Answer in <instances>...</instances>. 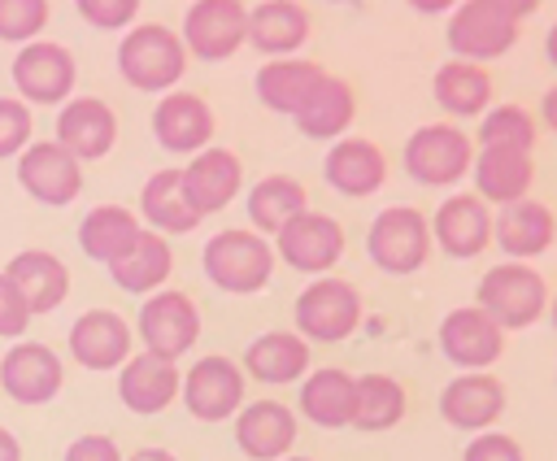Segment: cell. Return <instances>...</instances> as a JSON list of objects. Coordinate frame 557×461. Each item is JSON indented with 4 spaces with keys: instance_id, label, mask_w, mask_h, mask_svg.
Listing matches in <instances>:
<instances>
[{
    "instance_id": "1",
    "label": "cell",
    "mask_w": 557,
    "mask_h": 461,
    "mask_svg": "<svg viewBox=\"0 0 557 461\" xmlns=\"http://www.w3.org/2000/svg\"><path fill=\"white\" fill-rule=\"evenodd\" d=\"M531 0H466L448 17V52L466 65L496 61L513 48L522 17H531Z\"/></svg>"
},
{
    "instance_id": "2",
    "label": "cell",
    "mask_w": 557,
    "mask_h": 461,
    "mask_svg": "<svg viewBox=\"0 0 557 461\" xmlns=\"http://www.w3.org/2000/svg\"><path fill=\"white\" fill-rule=\"evenodd\" d=\"M474 300H479L474 309L487 322H496L500 331H522V326H535L544 317V309H548V283L527 261H500V265H492L479 278Z\"/></svg>"
},
{
    "instance_id": "3",
    "label": "cell",
    "mask_w": 557,
    "mask_h": 461,
    "mask_svg": "<svg viewBox=\"0 0 557 461\" xmlns=\"http://www.w3.org/2000/svg\"><path fill=\"white\" fill-rule=\"evenodd\" d=\"M205 274L213 287H222L231 296H252L274 274V248L257 230L226 226V230L209 235V244H205Z\"/></svg>"
},
{
    "instance_id": "4",
    "label": "cell",
    "mask_w": 557,
    "mask_h": 461,
    "mask_svg": "<svg viewBox=\"0 0 557 461\" xmlns=\"http://www.w3.org/2000/svg\"><path fill=\"white\" fill-rule=\"evenodd\" d=\"M117 70L139 91H170L183 78V70H187V48H183V39L170 26L144 22V26L122 35Z\"/></svg>"
},
{
    "instance_id": "5",
    "label": "cell",
    "mask_w": 557,
    "mask_h": 461,
    "mask_svg": "<svg viewBox=\"0 0 557 461\" xmlns=\"http://www.w3.org/2000/svg\"><path fill=\"white\" fill-rule=\"evenodd\" d=\"M296 335L313 339V344H339L357 331L361 322V291L348 278H313L300 296H296Z\"/></svg>"
},
{
    "instance_id": "6",
    "label": "cell",
    "mask_w": 557,
    "mask_h": 461,
    "mask_svg": "<svg viewBox=\"0 0 557 461\" xmlns=\"http://www.w3.org/2000/svg\"><path fill=\"white\" fill-rule=\"evenodd\" d=\"M426 252H431V230L413 204L383 209L366 230V257L383 274H418L426 265Z\"/></svg>"
},
{
    "instance_id": "7",
    "label": "cell",
    "mask_w": 557,
    "mask_h": 461,
    "mask_svg": "<svg viewBox=\"0 0 557 461\" xmlns=\"http://www.w3.org/2000/svg\"><path fill=\"white\" fill-rule=\"evenodd\" d=\"M405 170L422 187H453L470 170V139L453 122L418 126L405 139Z\"/></svg>"
},
{
    "instance_id": "8",
    "label": "cell",
    "mask_w": 557,
    "mask_h": 461,
    "mask_svg": "<svg viewBox=\"0 0 557 461\" xmlns=\"http://www.w3.org/2000/svg\"><path fill=\"white\" fill-rule=\"evenodd\" d=\"M139 339L144 352L161 361H178L200 339V309L187 291H152L139 309Z\"/></svg>"
},
{
    "instance_id": "9",
    "label": "cell",
    "mask_w": 557,
    "mask_h": 461,
    "mask_svg": "<svg viewBox=\"0 0 557 461\" xmlns=\"http://www.w3.org/2000/svg\"><path fill=\"white\" fill-rule=\"evenodd\" d=\"M274 235H278L274 239L278 244V261L300 270V274H326L344 257V226L331 213H318V209L296 213Z\"/></svg>"
},
{
    "instance_id": "10",
    "label": "cell",
    "mask_w": 557,
    "mask_h": 461,
    "mask_svg": "<svg viewBox=\"0 0 557 461\" xmlns=\"http://www.w3.org/2000/svg\"><path fill=\"white\" fill-rule=\"evenodd\" d=\"M248 35V9L239 0H196L183 13V48L200 61H226Z\"/></svg>"
},
{
    "instance_id": "11",
    "label": "cell",
    "mask_w": 557,
    "mask_h": 461,
    "mask_svg": "<svg viewBox=\"0 0 557 461\" xmlns=\"http://www.w3.org/2000/svg\"><path fill=\"white\" fill-rule=\"evenodd\" d=\"M17 183H22V191L30 200L61 209V204L78 200L83 170H78V161L57 139H35V144H26L17 152Z\"/></svg>"
},
{
    "instance_id": "12",
    "label": "cell",
    "mask_w": 557,
    "mask_h": 461,
    "mask_svg": "<svg viewBox=\"0 0 557 461\" xmlns=\"http://www.w3.org/2000/svg\"><path fill=\"white\" fill-rule=\"evenodd\" d=\"M178 396H183V404H187L191 418H200V422H226L244 404V370L231 357H200L183 374Z\"/></svg>"
},
{
    "instance_id": "13",
    "label": "cell",
    "mask_w": 557,
    "mask_h": 461,
    "mask_svg": "<svg viewBox=\"0 0 557 461\" xmlns=\"http://www.w3.org/2000/svg\"><path fill=\"white\" fill-rule=\"evenodd\" d=\"M74 83H78V65H74L70 48H61L52 39L22 43V52L13 57V87L22 91V104L26 100L61 104V100H70Z\"/></svg>"
},
{
    "instance_id": "14",
    "label": "cell",
    "mask_w": 557,
    "mask_h": 461,
    "mask_svg": "<svg viewBox=\"0 0 557 461\" xmlns=\"http://www.w3.org/2000/svg\"><path fill=\"white\" fill-rule=\"evenodd\" d=\"M244 183V165L231 148H200L183 170H178V187L183 200L205 217V213H222Z\"/></svg>"
},
{
    "instance_id": "15",
    "label": "cell",
    "mask_w": 557,
    "mask_h": 461,
    "mask_svg": "<svg viewBox=\"0 0 557 461\" xmlns=\"http://www.w3.org/2000/svg\"><path fill=\"white\" fill-rule=\"evenodd\" d=\"M65 383V365L48 344H13L0 357V387L17 404H48Z\"/></svg>"
},
{
    "instance_id": "16",
    "label": "cell",
    "mask_w": 557,
    "mask_h": 461,
    "mask_svg": "<svg viewBox=\"0 0 557 461\" xmlns=\"http://www.w3.org/2000/svg\"><path fill=\"white\" fill-rule=\"evenodd\" d=\"M57 144L74 161H100L117 144V113L96 96L65 100V109L57 113Z\"/></svg>"
},
{
    "instance_id": "17",
    "label": "cell",
    "mask_w": 557,
    "mask_h": 461,
    "mask_svg": "<svg viewBox=\"0 0 557 461\" xmlns=\"http://www.w3.org/2000/svg\"><path fill=\"white\" fill-rule=\"evenodd\" d=\"M431 239H440V248L457 261H470L479 257L487 244H492V217H487V204L474 196V191H457L448 196L435 217L426 222Z\"/></svg>"
},
{
    "instance_id": "18",
    "label": "cell",
    "mask_w": 557,
    "mask_h": 461,
    "mask_svg": "<svg viewBox=\"0 0 557 461\" xmlns=\"http://www.w3.org/2000/svg\"><path fill=\"white\" fill-rule=\"evenodd\" d=\"M70 357L83 370H122L131 357V326L113 309H87L70 326Z\"/></svg>"
},
{
    "instance_id": "19",
    "label": "cell",
    "mask_w": 557,
    "mask_h": 461,
    "mask_svg": "<svg viewBox=\"0 0 557 461\" xmlns=\"http://www.w3.org/2000/svg\"><path fill=\"white\" fill-rule=\"evenodd\" d=\"M440 352H444L453 365L479 374L483 365H492V361L505 352V331H500L496 322H487L474 304H466V309H453V313L440 322Z\"/></svg>"
},
{
    "instance_id": "20",
    "label": "cell",
    "mask_w": 557,
    "mask_h": 461,
    "mask_svg": "<svg viewBox=\"0 0 557 461\" xmlns=\"http://www.w3.org/2000/svg\"><path fill=\"white\" fill-rule=\"evenodd\" d=\"M235 444L252 461H283L296 444V413L278 400H252L235 413Z\"/></svg>"
},
{
    "instance_id": "21",
    "label": "cell",
    "mask_w": 557,
    "mask_h": 461,
    "mask_svg": "<svg viewBox=\"0 0 557 461\" xmlns=\"http://www.w3.org/2000/svg\"><path fill=\"white\" fill-rule=\"evenodd\" d=\"M178 383L183 374L174 370V361H161L152 352H139V357H126L122 370H117V400L131 409V413H165L178 396Z\"/></svg>"
},
{
    "instance_id": "22",
    "label": "cell",
    "mask_w": 557,
    "mask_h": 461,
    "mask_svg": "<svg viewBox=\"0 0 557 461\" xmlns=\"http://www.w3.org/2000/svg\"><path fill=\"white\" fill-rule=\"evenodd\" d=\"M4 274H9V283L22 291L30 317L61 309L65 296H70V270H65V261L52 257L48 248H22V252L4 265Z\"/></svg>"
},
{
    "instance_id": "23",
    "label": "cell",
    "mask_w": 557,
    "mask_h": 461,
    "mask_svg": "<svg viewBox=\"0 0 557 461\" xmlns=\"http://www.w3.org/2000/svg\"><path fill=\"white\" fill-rule=\"evenodd\" d=\"M152 135L170 152H200L213 135V113L196 91H165L152 109Z\"/></svg>"
},
{
    "instance_id": "24",
    "label": "cell",
    "mask_w": 557,
    "mask_h": 461,
    "mask_svg": "<svg viewBox=\"0 0 557 461\" xmlns=\"http://www.w3.org/2000/svg\"><path fill=\"white\" fill-rule=\"evenodd\" d=\"M322 174L339 196H374L387 183V157H383L379 144L348 135V139L331 144V152L322 161Z\"/></svg>"
},
{
    "instance_id": "25",
    "label": "cell",
    "mask_w": 557,
    "mask_h": 461,
    "mask_svg": "<svg viewBox=\"0 0 557 461\" xmlns=\"http://www.w3.org/2000/svg\"><path fill=\"white\" fill-rule=\"evenodd\" d=\"M505 413V387L492 374H461L440 391V418L457 431H487Z\"/></svg>"
},
{
    "instance_id": "26",
    "label": "cell",
    "mask_w": 557,
    "mask_h": 461,
    "mask_svg": "<svg viewBox=\"0 0 557 461\" xmlns=\"http://www.w3.org/2000/svg\"><path fill=\"white\" fill-rule=\"evenodd\" d=\"M470 174H474V196L479 200L513 204L531 191L535 161H531V152H518V148H483L479 157H470Z\"/></svg>"
},
{
    "instance_id": "27",
    "label": "cell",
    "mask_w": 557,
    "mask_h": 461,
    "mask_svg": "<svg viewBox=\"0 0 557 461\" xmlns=\"http://www.w3.org/2000/svg\"><path fill=\"white\" fill-rule=\"evenodd\" d=\"M492 239L500 244V252L509 261H531L540 252H548L553 244V209L544 200H513L500 209V217L492 222Z\"/></svg>"
},
{
    "instance_id": "28",
    "label": "cell",
    "mask_w": 557,
    "mask_h": 461,
    "mask_svg": "<svg viewBox=\"0 0 557 461\" xmlns=\"http://www.w3.org/2000/svg\"><path fill=\"white\" fill-rule=\"evenodd\" d=\"M257 52L283 61L287 52H296L309 39V13L296 0H265L248 9V35H244Z\"/></svg>"
},
{
    "instance_id": "29",
    "label": "cell",
    "mask_w": 557,
    "mask_h": 461,
    "mask_svg": "<svg viewBox=\"0 0 557 461\" xmlns=\"http://www.w3.org/2000/svg\"><path fill=\"white\" fill-rule=\"evenodd\" d=\"M244 370L257 383H300L309 370V344L296 331H265L244 348Z\"/></svg>"
},
{
    "instance_id": "30",
    "label": "cell",
    "mask_w": 557,
    "mask_h": 461,
    "mask_svg": "<svg viewBox=\"0 0 557 461\" xmlns=\"http://www.w3.org/2000/svg\"><path fill=\"white\" fill-rule=\"evenodd\" d=\"M326 78V70L318 61H300V57H283L257 70V100L274 113H292L318 91V83Z\"/></svg>"
},
{
    "instance_id": "31",
    "label": "cell",
    "mask_w": 557,
    "mask_h": 461,
    "mask_svg": "<svg viewBox=\"0 0 557 461\" xmlns=\"http://www.w3.org/2000/svg\"><path fill=\"white\" fill-rule=\"evenodd\" d=\"M352 117H357V91L348 87V78L326 74L318 91L296 109V130L305 139H335L352 126Z\"/></svg>"
},
{
    "instance_id": "32",
    "label": "cell",
    "mask_w": 557,
    "mask_h": 461,
    "mask_svg": "<svg viewBox=\"0 0 557 461\" xmlns=\"http://www.w3.org/2000/svg\"><path fill=\"white\" fill-rule=\"evenodd\" d=\"M300 413L313 426H322V431L348 426V413H352V374L348 370H335V365H322L309 378H300Z\"/></svg>"
},
{
    "instance_id": "33",
    "label": "cell",
    "mask_w": 557,
    "mask_h": 461,
    "mask_svg": "<svg viewBox=\"0 0 557 461\" xmlns=\"http://www.w3.org/2000/svg\"><path fill=\"white\" fill-rule=\"evenodd\" d=\"M170 265H174L170 239L157 235V230H139V239L109 265V274H113V283H117L122 291H135V296H139V291H157V287L165 283Z\"/></svg>"
},
{
    "instance_id": "34",
    "label": "cell",
    "mask_w": 557,
    "mask_h": 461,
    "mask_svg": "<svg viewBox=\"0 0 557 461\" xmlns=\"http://www.w3.org/2000/svg\"><path fill=\"white\" fill-rule=\"evenodd\" d=\"M135 239H139V217L122 204H96L78 222V248L91 261H104V265H113Z\"/></svg>"
},
{
    "instance_id": "35",
    "label": "cell",
    "mask_w": 557,
    "mask_h": 461,
    "mask_svg": "<svg viewBox=\"0 0 557 461\" xmlns=\"http://www.w3.org/2000/svg\"><path fill=\"white\" fill-rule=\"evenodd\" d=\"M405 418V387L392 374H357L352 378V413L357 431H392Z\"/></svg>"
},
{
    "instance_id": "36",
    "label": "cell",
    "mask_w": 557,
    "mask_h": 461,
    "mask_svg": "<svg viewBox=\"0 0 557 461\" xmlns=\"http://www.w3.org/2000/svg\"><path fill=\"white\" fill-rule=\"evenodd\" d=\"M435 104L453 117H479L492 100V74L483 65H466V61H448L435 70L431 78Z\"/></svg>"
},
{
    "instance_id": "37",
    "label": "cell",
    "mask_w": 557,
    "mask_h": 461,
    "mask_svg": "<svg viewBox=\"0 0 557 461\" xmlns=\"http://www.w3.org/2000/svg\"><path fill=\"white\" fill-rule=\"evenodd\" d=\"M139 213L152 222L157 235H187L200 226V213L183 200L178 170H157L139 191Z\"/></svg>"
},
{
    "instance_id": "38",
    "label": "cell",
    "mask_w": 557,
    "mask_h": 461,
    "mask_svg": "<svg viewBox=\"0 0 557 461\" xmlns=\"http://www.w3.org/2000/svg\"><path fill=\"white\" fill-rule=\"evenodd\" d=\"M305 204H309V196H305L300 178H292V174H270V178L252 183V191H248V200H244L248 222H252L257 235H261V230L274 235L283 222H292L296 213H305Z\"/></svg>"
},
{
    "instance_id": "39",
    "label": "cell",
    "mask_w": 557,
    "mask_h": 461,
    "mask_svg": "<svg viewBox=\"0 0 557 461\" xmlns=\"http://www.w3.org/2000/svg\"><path fill=\"white\" fill-rule=\"evenodd\" d=\"M535 139H540L535 117L522 104H496V109L483 113V126H479V144L483 148H518V152H531Z\"/></svg>"
},
{
    "instance_id": "40",
    "label": "cell",
    "mask_w": 557,
    "mask_h": 461,
    "mask_svg": "<svg viewBox=\"0 0 557 461\" xmlns=\"http://www.w3.org/2000/svg\"><path fill=\"white\" fill-rule=\"evenodd\" d=\"M44 26H48V0H0V39L35 43Z\"/></svg>"
},
{
    "instance_id": "41",
    "label": "cell",
    "mask_w": 557,
    "mask_h": 461,
    "mask_svg": "<svg viewBox=\"0 0 557 461\" xmlns=\"http://www.w3.org/2000/svg\"><path fill=\"white\" fill-rule=\"evenodd\" d=\"M30 144V109L13 96H0V157H17Z\"/></svg>"
},
{
    "instance_id": "42",
    "label": "cell",
    "mask_w": 557,
    "mask_h": 461,
    "mask_svg": "<svg viewBox=\"0 0 557 461\" xmlns=\"http://www.w3.org/2000/svg\"><path fill=\"white\" fill-rule=\"evenodd\" d=\"M74 9H78V17H83L87 26H96V30H122V26H131L135 13H139L135 0H78Z\"/></svg>"
},
{
    "instance_id": "43",
    "label": "cell",
    "mask_w": 557,
    "mask_h": 461,
    "mask_svg": "<svg viewBox=\"0 0 557 461\" xmlns=\"http://www.w3.org/2000/svg\"><path fill=\"white\" fill-rule=\"evenodd\" d=\"M30 326V309L22 300V291L9 283V274L0 270V339H22Z\"/></svg>"
},
{
    "instance_id": "44",
    "label": "cell",
    "mask_w": 557,
    "mask_h": 461,
    "mask_svg": "<svg viewBox=\"0 0 557 461\" xmlns=\"http://www.w3.org/2000/svg\"><path fill=\"white\" fill-rule=\"evenodd\" d=\"M461 461H527V457H522V448H518V439H513V435L479 431V435L466 444Z\"/></svg>"
},
{
    "instance_id": "45",
    "label": "cell",
    "mask_w": 557,
    "mask_h": 461,
    "mask_svg": "<svg viewBox=\"0 0 557 461\" xmlns=\"http://www.w3.org/2000/svg\"><path fill=\"white\" fill-rule=\"evenodd\" d=\"M65 461H122V448L109 435H78L65 448Z\"/></svg>"
},
{
    "instance_id": "46",
    "label": "cell",
    "mask_w": 557,
    "mask_h": 461,
    "mask_svg": "<svg viewBox=\"0 0 557 461\" xmlns=\"http://www.w3.org/2000/svg\"><path fill=\"white\" fill-rule=\"evenodd\" d=\"M0 461H22V444H17V435L4 431V426H0Z\"/></svg>"
},
{
    "instance_id": "47",
    "label": "cell",
    "mask_w": 557,
    "mask_h": 461,
    "mask_svg": "<svg viewBox=\"0 0 557 461\" xmlns=\"http://www.w3.org/2000/svg\"><path fill=\"white\" fill-rule=\"evenodd\" d=\"M122 461H178L174 452H165V448H135L131 457H122Z\"/></svg>"
},
{
    "instance_id": "48",
    "label": "cell",
    "mask_w": 557,
    "mask_h": 461,
    "mask_svg": "<svg viewBox=\"0 0 557 461\" xmlns=\"http://www.w3.org/2000/svg\"><path fill=\"white\" fill-rule=\"evenodd\" d=\"M544 117H548V122H557V91H548V96H544Z\"/></svg>"
},
{
    "instance_id": "49",
    "label": "cell",
    "mask_w": 557,
    "mask_h": 461,
    "mask_svg": "<svg viewBox=\"0 0 557 461\" xmlns=\"http://www.w3.org/2000/svg\"><path fill=\"white\" fill-rule=\"evenodd\" d=\"M283 461H309V457H283Z\"/></svg>"
}]
</instances>
